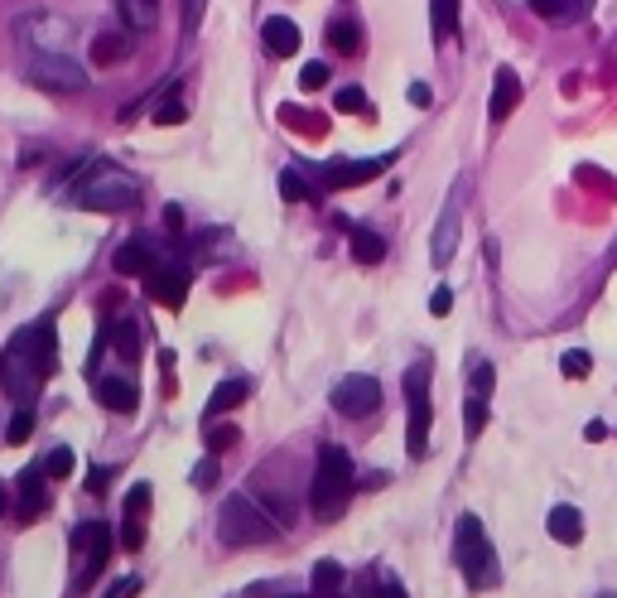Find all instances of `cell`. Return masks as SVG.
Wrapping results in <instances>:
<instances>
[{
    "label": "cell",
    "instance_id": "6da1fadb",
    "mask_svg": "<svg viewBox=\"0 0 617 598\" xmlns=\"http://www.w3.org/2000/svg\"><path fill=\"white\" fill-rule=\"evenodd\" d=\"M53 377V324H30L20 328L10 347L0 353V386H5V396H15L20 406L30 396L44 391V382Z\"/></svg>",
    "mask_w": 617,
    "mask_h": 598
},
{
    "label": "cell",
    "instance_id": "7a4b0ae2",
    "mask_svg": "<svg viewBox=\"0 0 617 598\" xmlns=\"http://www.w3.org/2000/svg\"><path fill=\"white\" fill-rule=\"evenodd\" d=\"M347 497H353V458H347L343 444H324L318 449V468H314V488H308V502H314V517H343Z\"/></svg>",
    "mask_w": 617,
    "mask_h": 598
},
{
    "label": "cell",
    "instance_id": "3957f363",
    "mask_svg": "<svg viewBox=\"0 0 617 598\" xmlns=\"http://www.w3.org/2000/svg\"><path fill=\"white\" fill-rule=\"evenodd\" d=\"M454 560L468 579V589H493L502 579L497 569V555H493V540H487L483 521L478 517H458V540H454Z\"/></svg>",
    "mask_w": 617,
    "mask_h": 598
},
{
    "label": "cell",
    "instance_id": "277c9868",
    "mask_svg": "<svg viewBox=\"0 0 617 598\" xmlns=\"http://www.w3.org/2000/svg\"><path fill=\"white\" fill-rule=\"evenodd\" d=\"M222 540L227 546H265V540H275V517L261 511L246 492H236L222 502Z\"/></svg>",
    "mask_w": 617,
    "mask_h": 598
},
{
    "label": "cell",
    "instance_id": "5b68a950",
    "mask_svg": "<svg viewBox=\"0 0 617 598\" xmlns=\"http://www.w3.org/2000/svg\"><path fill=\"white\" fill-rule=\"evenodd\" d=\"M405 406H410V435H405V449L410 458L429 454V425H434V406H429V363H415L405 372Z\"/></svg>",
    "mask_w": 617,
    "mask_h": 598
},
{
    "label": "cell",
    "instance_id": "8992f818",
    "mask_svg": "<svg viewBox=\"0 0 617 598\" xmlns=\"http://www.w3.org/2000/svg\"><path fill=\"white\" fill-rule=\"evenodd\" d=\"M111 546H116V536H111L106 521H87L73 531V560H78V589H92L97 575H102V565L111 560Z\"/></svg>",
    "mask_w": 617,
    "mask_h": 598
},
{
    "label": "cell",
    "instance_id": "52a82bcc",
    "mask_svg": "<svg viewBox=\"0 0 617 598\" xmlns=\"http://www.w3.org/2000/svg\"><path fill=\"white\" fill-rule=\"evenodd\" d=\"M135 198H140V184L116 170H102V179H87L78 189V207H92V213H125V207H135Z\"/></svg>",
    "mask_w": 617,
    "mask_h": 598
},
{
    "label": "cell",
    "instance_id": "ba28073f",
    "mask_svg": "<svg viewBox=\"0 0 617 598\" xmlns=\"http://www.w3.org/2000/svg\"><path fill=\"white\" fill-rule=\"evenodd\" d=\"M30 82H39V87H49V92H82L87 87V68L78 59H68V53H34Z\"/></svg>",
    "mask_w": 617,
    "mask_h": 598
},
{
    "label": "cell",
    "instance_id": "9c48e42d",
    "mask_svg": "<svg viewBox=\"0 0 617 598\" xmlns=\"http://www.w3.org/2000/svg\"><path fill=\"white\" fill-rule=\"evenodd\" d=\"M376 406H382V382L376 377H347V382L333 386V410L338 415L362 420V415H372Z\"/></svg>",
    "mask_w": 617,
    "mask_h": 598
},
{
    "label": "cell",
    "instance_id": "30bf717a",
    "mask_svg": "<svg viewBox=\"0 0 617 598\" xmlns=\"http://www.w3.org/2000/svg\"><path fill=\"white\" fill-rule=\"evenodd\" d=\"M20 39L39 53H68L73 24L59 20V15H30V20H20Z\"/></svg>",
    "mask_w": 617,
    "mask_h": 598
},
{
    "label": "cell",
    "instance_id": "8fae6325",
    "mask_svg": "<svg viewBox=\"0 0 617 598\" xmlns=\"http://www.w3.org/2000/svg\"><path fill=\"white\" fill-rule=\"evenodd\" d=\"M386 164H391V155H382V160H333L318 170V179H324V189H357V184L382 174Z\"/></svg>",
    "mask_w": 617,
    "mask_h": 598
},
{
    "label": "cell",
    "instance_id": "7c38bea8",
    "mask_svg": "<svg viewBox=\"0 0 617 598\" xmlns=\"http://www.w3.org/2000/svg\"><path fill=\"white\" fill-rule=\"evenodd\" d=\"M145 290H150V299H160L164 309H179L189 295V271L184 266H154L145 275Z\"/></svg>",
    "mask_w": 617,
    "mask_h": 598
},
{
    "label": "cell",
    "instance_id": "4fadbf2b",
    "mask_svg": "<svg viewBox=\"0 0 617 598\" xmlns=\"http://www.w3.org/2000/svg\"><path fill=\"white\" fill-rule=\"evenodd\" d=\"M145 511H150V488L140 483V488L125 492V521H121V546L125 550L145 546Z\"/></svg>",
    "mask_w": 617,
    "mask_h": 598
},
{
    "label": "cell",
    "instance_id": "5bb4252c",
    "mask_svg": "<svg viewBox=\"0 0 617 598\" xmlns=\"http://www.w3.org/2000/svg\"><path fill=\"white\" fill-rule=\"evenodd\" d=\"M521 106V78H516V68H497V78H493V102H487V116L497 121H507L511 111Z\"/></svg>",
    "mask_w": 617,
    "mask_h": 598
},
{
    "label": "cell",
    "instance_id": "9a60e30c",
    "mask_svg": "<svg viewBox=\"0 0 617 598\" xmlns=\"http://www.w3.org/2000/svg\"><path fill=\"white\" fill-rule=\"evenodd\" d=\"M92 396L102 400L106 410H116V415H131V410L140 406V391H135V382H125V377H97Z\"/></svg>",
    "mask_w": 617,
    "mask_h": 598
},
{
    "label": "cell",
    "instance_id": "2e32d148",
    "mask_svg": "<svg viewBox=\"0 0 617 598\" xmlns=\"http://www.w3.org/2000/svg\"><path fill=\"white\" fill-rule=\"evenodd\" d=\"M261 44H265V53H275V59H290V53L299 49V24L285 20V15H271L261 24Z\"/></svg>",
    "mask_w": 617,
    "mask_h": 598
},
{
    "label": "cell",
    "instance_id": "e0dca14e",
    "mask_svg": "<svg viewBox=\"0 0 617 598\" xmlns=\"http://www.w3.org/2000/svg\"><path fill=\"white\" fill-rule=\"evenodd\" d=\"M44 468H24L20 473V521H34L39 511L49 507V492H44Z\"/></svg>",
    "mask_w": 617,
    "mask_h": 598
},
{
    "label": "cell",
    "instance_id": "ac0fdd59",
    "mask_svg": "<svg viewBox=\"0 0 617 598\" xmlns=\"http://www.w3.org/2000/svg\"><path fill=\"white\" fill-rule=\"evenodd\" d=\"M454 246H458V198H448L439 232H434V266H448V261H454Z\"/></svg>",
    "mask_w": 617,
    "mask_h": 598
},
{
    "label": "cell",
    "instance_id": "d6986e66",
    "mask_svg": "<svg viewBox=\"0 0 617 598\" xmlns=\"http://www.w3.org/2000/svg\"><path fill=\"white\" fill-rule=\"evenodd\" d=\"M545 526H550V536L559 540V546H579V540H584V517H579V507H555L550 517H545Z\"/></svg>",
    "mask_w": 617,
    "mask_h": 598
},
{
    "label": "cell",
    "instance_id": "ffe728a7",
    "mask_svg": "<svg viewBox=\"0 0 617 598\" xmlns=\"http://www.w3.org/2000/svg\"><path fill=\"white\" fill-rule=\"evenodd\" d=\"M588 5H594V0H530V10H536L540 20H550V24H574V20H584Z\"/></svg>",
    "mask_w": 617,
    "mask_h": 598
},
{
    "label": "cell",
    "instance_id": "44dd1931",
    "mask_svg": "<svg viewBox=\"0 0 617 598\" xmlns=\"http://www.w3.org/2000/svg\"><path fill=\"white\" fill-rule=\"evenodd\" d=\"M111 266H116V275H150L154 271V256L145 242H125L116 256H111Z\"/></svg>",
    "mask_w": 617,
    "mask_h": 598
},
{
    "label": "cell",
    "instance_id": "7402d4cb",
    "mask_svg": "<svg viewBox=\"0 0 617 598\" xmlns=\"http://www.w3.org/2000/svg\"><path fill=\"white\" fill-rule=\"evenodd\" d=\"M111 347H116L125 363H140V324L135 318H116L111 324Z\"/></svg>",
    "mask_w": 617,
    "mask_h": 598
},
{
    "label": "cell",
    "instance_id": "603a6c76",
    "mask_svg": "<svg viewBox=\"0 0 617 598\" xmlns=\"http://www.w3.org/2000/svg\"><path fill=\"white\" fill-rule=\"evenodd\" d=\"M328 49L362 53V24L357 20H328Z\"/></svg>",
    "mask_w": 617,
    "mask_h": 598
},
{
    "label": "cell",
    "instance_id": "cb8c5ba5",
    "mask_svg": "<svg viewBox=\"0 0 617 598\" xmlns=\"http://www.w3.org/2000/svg\"><path fill=\"white\" fill-rule=\"evenodd\" d=\"M154 15H160V5H154V0H121V20H125V30L145 34V30H154Z\"/></svg>",
    "mask_w": 617,
    "mask_h": 598
},
{
    "label": "cell",
    "instance_id": "d4e9b609",
    "mask_svg": "<svg viewBox=\"0 0 617 598\" xmlns=\"http://www.w3.org/2000/svg\"><path fill=\"white\" fill-rule=\"evenodd\" d=\"M246 391H251L246 382H217L213 400H207V415H232V410L246 400Z\"/></svg>",
    "mask_w": 617,
    "mask_h": 598
},
{
    "label": "cell",
    "instance_id": "484cf974",
    "mask_svg": "<svg viewBox=\"0 0 617 598\" xmlns=\"http://www.w3.org/2000/svg\"><path fill=\"white\" fill-rule=\"evenodd\" d=\"M125 53H131V39H125V34H102L92 44V63L97 68H111V63H121Z\"/></svg>",
    "mask_w": 617,
    "mask_h": 598
},
{
    "label": "cell",
    "instance_id": "4316f807",
    "mask_svg": "<svg viewBox=\"0 0 617 598\" xmlns=\"http://www.w3.org/2000/svg\"><path fill=\"white\" fill-rule=\"evenodd\" d=\"M429 24H434V39H448L458 30V0H429Z\"/></svg>",
    "mask_w": 617,
    "mask_h": 598
},
{
    "label": "cell",
    "instance_id": "83f0119b",
    "mask_svg": "<svg viewBox=\"0 0 617 598\" xmlns=\"http://www.w3.org/2000/svg\"><path fill=\"white\" fill-rule=\"evenodd\" d=\"M353 256L362 261V266H376V261L386 256V242H382V236H376V232L357 227V232H353Z\"/></svg>",
    "mask_w": 617,
    "mask_h": 598
},
{
    "label": "cell",
    "instance_id": "f1b7e54d",
    "mask_svg": "<svg viewBox=\"0 0 617 598\" xmlns=\"http://www.w3.org/2000/svg\"><path fill=\"white\" fill-rule=\"evenodd\" d=\"M314 589H318V598H333V593L343 589V569L333 565V560H324V565L314 569Z\"/></svg>",
    "mask_w": 617,
    "mask_h": 598
},
{
    "label": "cell",
    "instance_id": "f546056e",
    "mask_svg": "<svg viewBox=\"0 0 617 598\" xmlns=\"http://www.w3.org/2000/svg\"><path fill=\"white\" fill-rule=\"evenodd\" d=\"M242 444V429L236 425H213L207 429V454H227V449H236Z\"/></svg>",
    "mask_w": 617,
    "mask_h": 598
},
{
    "label": "cell",
    "instance_id": "4dcf8cb0",
    "mask_svg": "<svg viewBox=\"0 0 617 598\" xmlns=\"http://www.w3.org/2000/svg\"><path fill=\"white\" fill-rule=\"evenodd\" d=\"M30 435H34V410H30V406H20V410H15V420H10V429H5V439H10V444H24Z\"/></svg>",
    "mask_w": 617,
    "mask_h": 598
},
{
    "label": "cell",
    "instance_id": "1f68e13d",
    "mask_svg": "<svg viewBox=\"0 0 617 598\" xmlns=\"http://www.w3.org/2000/svg\"><path fill=\"white\" fill-rule=\"evenodd\" d=\"M463 420H468V439H478V435H483V425H487V400H483V396H473L468 406H463Z\"/></svg>",
    "mask_w": 617,
    "mask_h": 598
},
{
    "label": "cell",
    "instance_id": "d6a6232c",
    "mask_svg": "<svg viewBox=\"0 0 617 598\" xmlns=\"http://www.w3.org/2000/svg\"><path fill=\"white\" fill-rule=\"evenodd\" d=\"M588 367H594V363H588V353H584V347H574V353L559 357V372H565V377H574V382L588 377Z\"/></svg>",
    "mask_w": 617,
    "mask_h": 598
},
{
    "label": "cell",
    "instance_id": "836d02e7",
    "mask_svg": "<svg viewBox=\"0 0 617 598\" xmlns=\"http://www.w3.org/2000/svg\"><path fill=\"white\" fill-rule=\"evenodd\" d=\"M44 473L49 478H68V473H73V449H53L44 458Z\"/></svg>",
    "mask_w": 617,
    "mask_h": 598
},
{
    "label": "cell",
    "instance_id": "e575fe53",
    "mask_svg": "<svg viewBox=\"0 0 617 598\" xmlns=\"http://www.w3.org/2000/svg\"><path fill=\"white\" fill-rule=\"evenodd\" d=\"M324 82H328V63H304V68H299V87H304V92L324 87Z\"/></svg>",
    "mask_w": 617,
    "mask_h": 598
},
{
    "label": "cell",
    "instance_id": "d590c367",
    "mask_svg": "<svg viewBox=\"0 0 617 598\" xmlns=\"http://www.w3.org/2000/svg\"><path fill=\"white\" fill-rule=\"evenodd\" d=\"M333 106H338V111H367V97H362V87H338Z\"/></svg>",
    "mask_w": 617,
    "mask_h": 598
},
{
    "label": "cell",
    "instance_id": "8d00e7d4",
    "mask_svg": "<svg viewBox=\"0 0 617 598\" xmlns=\"http://www.w3.org/2000/svg\"><path fill=\"white\" fill-rule=\"evenodd\" d=\"M189 111H184V102H164V106H154V126H179Z\"/></svg>",
    "mask_w": 617,
    "mask_h": 598
},
{
    "label": "cell",
    "instance_id": "74e56055",
    "mask_svg": "<svg viewBox=\"0 0 617 598\" xmlns=\"http://www.w3.org/2000/svg\"><path fill=\"white\" fill-rule=\"evenodd\" d=\"M280 193H285L290 203H304V198H308V189H304L299 174H280Z\"/></svg>",
    "mask_w": 617,
    "mask_h": 598
},
{
    "label": "cell",
    "instance_id": "f35d334b",
    "mask_svg": "<svg viewBox=\"0 0 617 598\" xmlns=\"http://www.w3.org/2000/svg\"><path fill=\"white\" fill-rule=\"evenodd\" d=\"M448 309H454V290H448V285H439V290H434V295H429V314H434V318H444Z\"/></svg>",
    "mask_w": 617,
    "mask_h": 598
},
{
    "label": "cell",
    "instance_id": "ab89813d",
    "mask_svg": "<svg viewBox=\"0 0 617 598\" xmlns=\"http://www.w3.org/2000/svg\"><path fill=\"white\" fill-rule=\"evenodd\" d=\"M193 483H203V488H213L217 483V454H207L198 468H193Z\"/></svg>",
    "mask_w": 617,
    "mask_h": 598
},
{
    "label": "cell",
    "instance_id": "60d3db41",
    "mask_svg": "<svg viewBox=\"0 0 617 598\" xmlns=\"http://www.w3.org/2000/svg\"><path fill=\"white\" fill-rule=\"evenodd\" d=\"M135 593H140V579H121V584H111L102 598H135Z\"/></svg>",
    "mask_w": 617,
    "mask_h": 598
},
{
    "label": "cell",
    "instance_id": "b9f144b4",
    "mask_svg": "<svg viewBox=\"0 0 617 598\" xmlns=\"http://www.w3.org/2000/svg\"><path fill=\"white\" fill-rule=\"evenodd\" d=\"M473 386H478V396H487V391H493V367H473Z\"/></svg>",
    "mask_w": 617,
    "mask_h": 598
},
{
    "label": "cell",
    "instance_id": "7bdbcfd3",
    "mask_svg": "<svg viewBox=\"0 0 617 598\" xmlns=\"http://www.w3.org/2000/svg\"><path fill=\"white\" fill-rule=\"evenodd\" d=\"M584 439H588V444H603V439H608V425H603V420H588V425H584Z\"/></svg>",
    "mask_w": 617,
    "mask_h": 598
},
{
    "label": "cell",
    "instance_id": "ee69618b",
    "mask_svg": "<svg viewBox=\"0 0 617 598\" xmlns=\"http://www.w3.org/2000/svg\"><path fill=\"white\" fill-rule=\"evenodd\" d=\"M184 5H189V30H198V24H203V5H207V0H184Z\"/></svg>",
    "mask_w": 617,
    "mask_h": 598
},
{
    "label": "cell",
    "instance_id": "f6af8a7d",
    "mask_svg": "<svg viewBox=\"0 0 617 598\" xmlns=\"http://www.w3.org/2000/svg\"><path fill=\"white\" fill-rule=\"evenodd\" d=\"M410 102H415V106H429V102H434V92L425 87V82H410Z\"/></svg>",
    "mask_w": 617,
    "mask_h": 598
},
{
    "label": "cell",
    "instance_id": "bcb514c9",
    "mask_svg": "<svg viewBox=\"0 0 617 598\" xmlns=\"http://www.w3.org/2000/svg\"><path fill=\"white\" fill-rule=\"evenodd\" d=\"M382 598H405V589H401L396 579H386V584H382Z\"/></svg>",
    "mask_w": 617,
    "mask_h": 598
},
{
    "label": "cell",
    "instance_id": "7dc6e473",
    "mask_svg": "<svg viewBox=\"0 0 617 598\" xmlns=\"http://www.w3.org/2000/svg\"><path fill=\"white\" fill-rule=\"evenodd\" d=\"M164 222H170V227L179 232V227H184V213H179V207H164Z\"/></svg>",
    "mask_w": 617,
    "mask_h": 598
},
{
    "label": "cell",
    "instance_id": "c3c4849f",
    "mask_svg": "<svg viewBox=\"0 0 617 598\" xmlns=\"http://www.w3.org/2000/svg\"><path fill=\"white\" fill-rule=\"evenodd\" d=\"M5 511H10V497H5V488H0V517H5Z\"/></svg>",
    "mask_w": 617,
    "mask_h": 598
}]
</instances>
